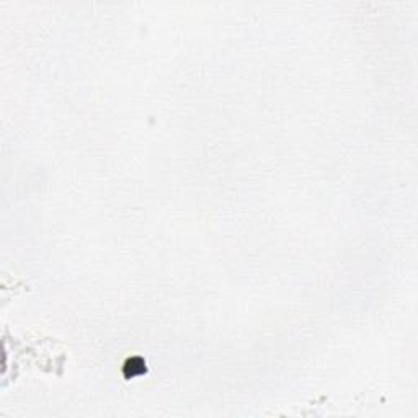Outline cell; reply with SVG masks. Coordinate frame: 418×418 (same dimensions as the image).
Instances as JSON below:
<instances>
[{"label":"cell","mask_w":418,"mask_h":418,"mask_svg":"<svg viewBox=\"0 0 418 418\" xmlns=\"http://www.w3.org/2000/svg\"><path fill=\"white\" fill-rule=\"evenodd\" d=\"M125 368H126V376H128V378H133V376H136V374L145 373V363H142L140 358H133V360H128L126 364H125Z\"/></svg>","instance_id":"cell-1"}]
</instances>
